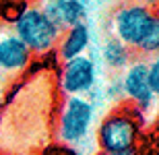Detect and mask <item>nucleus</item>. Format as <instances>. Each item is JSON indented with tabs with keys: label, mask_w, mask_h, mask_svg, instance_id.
Returning <instances> with one entry per match:
<instances>
[{
	"label": "nucleus",
	"mask_w": 159,
	"mask_h": 155,
	"mask_svg": "<svg viewBox=\"0 0 159 155\" xmlns=\"http://www.w3.org/2000/svg\"><path fill=\"white\" fill-rule=\"evenodd\" d=\"M143 124L145 118L128 103H120L107 112L101 122L97 124L95 132V145L101 153L122 151L128 147H136L143 137Z\"/></svg>",
	"instance_id": "nucleus-2"
},
{
	"label": "nucleus",
	"mask_w": 159,
	"mask_h": 155,
	"mask_svg": "<svg viewBox=\"0 0 159 155\" xmlns=\"http://www.w3.org/2000/svg\"><path fill=\"white\" fill-rule=\"evenodd\" d=\"M134 56L136 54L132 50L126 48L122 42H118L112 35H106L99 46V64L112 75H120Z\"/></svg>",
	"instance_id": "nucleus-10"
},
{
	"label": "nucleus",
	"mask_w": 159,
	"mask_h": 155,
	"mask_svg": "<svg viewBox=\"0 0 159 155\" xmlns=\"http://www.w3.org/2000/svg\"><path fill=\"white\" fill-rule=\"evenodd\" d=\"M147 75H149V85L153 89L155 99H159V54L147 58Z\"/></svg>",
	"instance_id": "nucleus-13"
},
{
	"label": "nucleus",
	"mask_w": 159,
	"mask_h": 155,
	"mask_svg": "<svg viewBox=\"0 0 159 155\" xmlns=\"http://www.w3.org/2000/svg\"><path fill=\"white\" fill-rule=\"evenodd\" d=\"M4 85H6V77L0 72V91H2V87H4Z\"/></svg>",
	"instance_id": "nucleus-17"
},
{
	"label": "nucleus",
	"mask_w": 159,
	"mask_h": 155,
	"mask_svg": "<svg viewBox=\"0 0 159 155\" xmlns=\"http://www.w3.org/2000/svg\"><path fill=\"white\" fill-rule=\"evenodd\" d=\"M134 54L141 56V58H151V56H157L159 54V11H155L151 15L147 31H145L141 43L136 46Z\"/></svg>",
	"instance_id": "nucleus-11"
},
{
	"label": "nucleus",
	"mask_w": 159,
	"mask_h": 155,
	"mask_svg": "<svg viewBox=\"0 0 159 155\" xmlns=\"http://www.w3.org/2000/svg\"><path fill=\"white\" fill-rule=\"evenodd\" d=\"M95 116L97 112L85 95L64 97L56 118V139L81 153L87 143H93L91 134H93Z\"/></svg>",
	"instance_id": "nucleus-3"
},
{
	"label": "nucleus",
	"mask_w": 159,
	"mask_h": 155,
	"mask_svg": "<svg viewBox=\"0 0 159 155\" xmlns=\"http://www.w3.org/2000/svg\"><path fill=\"white\" fill-rule=\"evenodd\" d=\"M19 4H21L19 0H0V21L8 25V21L12 19V15L17 12Z\"/></svg>",
	"instance_id": "nucleus-14"
},
{
	"label": "nucleus",
	"mask_w": 159,
	"mask_h": 155,
	"mask_svg": "<svg viewBox=\"0 0 159 155\" xmlns=\"http://www.w3.org/2000/svg\"><path fill=\"white\" fill-rule=\"evenodd\" d=\"M155 132H157V139H159V122H157V130H155Z\"/></svg>",
	"instance_id": "nucleus-20"
},
{
	"label": "nucleus",
	"mask_w": 159,
	"mask_h": 155,
	"mask_svg": "<svg viewBox=\"0 0 159 155\" xmlns=\"http://www.w3.org/2000/svg\"><path fill=\"white\" fill-rule=\"evenodd\" d=\"M101 91H103L106 103H112V106L124 103V91H122V79H120V75H110L101 83Z\"/></svg>",
	"instance_id": "nucleus-12"
},
{
	"label": "nucleus",
	"mask_w": 159,
	"mask_h": 155,
	"mask_svg": "<svg viewBox=\"0 0 159 155\" xmlns=\"http://www.w3.org/2000/svg\"><path fill=\"white\" fill-rule=\"evenodd\" d=\"M153 112H157V116H159V99L155 102V110H153Z\"/></svg>",
	"instance_id": "nucleus-19"
},
{
	"label": "nucleus",
	"mask_w": 159,
	"mask_h": 155,
	"mask_svg": "<svg viewBox=\"0 0 159 155\" xmlns=\"http://www.w3.org/2000/svg\"><path fill=\"white\" fill-rule=\"evenodd\" d=\"M8 27L35 56H48L56 52L62 29L41 11L39 4L21 2L17 12L8 21Z\"/></svg>",
	"instance_id": "nucleus-1"
},
{
	"label": "nucleus",
	"mask_w": 159,
	"mask_h": 155,
	"mask_svg": "<svg viewBox=\"0 0 159 155\" xmlns=\"http://www.w3.org/2000/svg\"><path fill=\"white\" fill-rule=\"evenodd\" d=\"M97 155H141V147H128V149H122V151H112V153H101L97 151Z\"/></svg>",
	"instance_id": "nucleus-15"
},
{
	"label": "nucleus",
	"mask_w": 159,
	"mask_h": 155,
	"mask_svg": "<svg viewBox=\"0 0 159 155\" xmlns=\"http://www.w3.org/2000/svg\"><path fill=\"white\" fill-rule=\"evenodd\" d=\"M19 2H27V4H37L39 0H19Z\"/></svg>",
	"instance_id": "nucleus-18"
},
{
	"label": "nucleus",
	"mask_w": 159,
	"mask_h": 155,
	"mask_svg": "<svg viewBox=\"0 0 159 155\" xmlns=\"http://www.w3.org/2000/svg\"><path fill=\"white\" fill-rule=\"evenodd\" d=\"M139 4H143V6H147L149 11H159V0H136Z\"/></svg>",
	"instance_id": "nucleus-16"
},
{
	"label": "nucleus",
	"mask_w": 159,
	"mask_h": 155,
	"mask_svg": "<svg viewBox=\"0 0 159 155\" xmlns=\"http://www.w3.org/2000/svg\"><path fill=\"white\" fill-rule=\"evenodd\" d=\"M122 79V91H124V103L134 107L143 118L149 112L155 110V95L149 85V75H147V58L134 56L130 64L120 72Z\"/></svg>",
	"instance_id": "nucleus-6"
},
{
	"label": "nucleus",
	"mask_w": 159,
	"mask_h": 155,
	"mask_svg": "<svg viewBox=\"0 0 159 155\" xmlns=\"http://www.w3.org/2000/svg\"><path fill=\"white\" fill-rule=\"evenodd\" d=\"M33 64V54L11 31L8 25H0V72L4 77H21Z\"/></svg>",
	"instance_id": "nucleus-7"
},
{
	"label": "nucleus",
	"mask_w": 159,
	"mask_h": 155,
	"mask_svg": "<svg viewBox=\"0 0 159 155\" xmlns=\"http://www.w3.org/2000/svg\"><path fill=\"white\" fill-rule=\"evenodd\" d=\"M157 155H159V153H157Z\"/></svg>",
	"instance_id": "nucleus-21"
},
{
	"label": "nucleus",
	"mask_w": 159,
	"mask_h": 155,
	"mask_svg": "<svg viewBox=\"0 0 159 155\" xmlns=\"http://www.w3.org/2000/svg\"><path fill=\"white\" fill-rule=\"evenodd\" d=\"M91 39H93V35H91V27L87 21L64 29L60 35L58 46H56V52H54L58 62H66V60L77 58V56H85L91 48Z\"/></svg>",
	"instance_id": "nucleus-9"
},
{
	"label": "nucleus",
	"mask_w": 159,
	"mask_h": 155,
	"mask_svg": "<svg viewBox=\"0 0 159 155\" xmlns=\"http://www.w3.org/2000/svg\"><path fill=\"white\" fill-rule=\"evenodd\" d=\"M101 79V64L93 56H77L66 62H60L56 75V87L64 97L87 95Z\"/></svg>",
	"instance_id": "nucleus-5"
},
{
	"label": "nucleus",
	"mask_w": 159,
	"mask_h": 155,
	"mask_svg": "<svg viewBox=\"0 0 159 155\" xmlns=\"http://www.w3.org/2000/svg\"><path fill=\"white\" fill-rule=\"evenodd\" d=\"M151 15H153V11L139 4L136 0H120L110 12L107 35L116 37L118 42H122L126 48L134 52L147 31Z\"/></svg>",
	"instance_id": "nucleus-4"
},
{
	"label": "nucleus",
	"mask_w": 159,
	"mask_h": 155,
	"mask_svg": "<svg viewBox=\"0 0 159 155\" xmlns=\"http://www.w3.org/2000/svg\"><path fill=\"white\" fill-rule=\"evenodd\" d=\"M41 11L64 31L89 19V0H39Z\"/></svg>",
	"instance_id": "nucleus-8"
}]
</instances>
